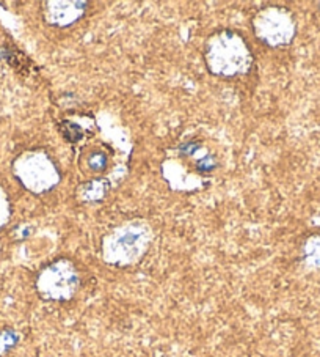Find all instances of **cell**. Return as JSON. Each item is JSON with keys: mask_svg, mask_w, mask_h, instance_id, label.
<instances>
[{"mask_svg": "<svg viewBox=\"0 0 320 357\" xmlns=\"http://www.w3.org/2000/svg\"><path fill=\"white\" fill-rule=\"evenodd\" d=\"M317 10L320 11V2H317Z\"/></svg>", "mask_w": 320, "mask_h": 357, "instance_id": "obj_14", "label": "cell"}, {"mask_svg": "<svg viewBox=\"0 0 320 357\" xmlns=\"http://www.w3.org/2000/svg\"><path fill=\"white\" fill-rule=\"evenodd\" d=\"M21 340L19 332L11 329V328H5L0 331V357H5L8 353H11L17 343Z\"/></svg>", "mask_w": 320, "mask_h": 357, "instance_id": "obj_8", "label": "cell"}, {"mask_svg": "<svg viewBox=\"0 0 320 357\" xmlns=\"http://www.w3.org/2000/svg\"><path fill=\"white\" fill-rule=\"evenodd\" d=\"M301 260L311 271H320V233H314L306 239L301 252Z\"/></svg>", "mask_w": 320, "mask_h": 357, "instance_id": "obj_7", "label": "cell"}, {"mask_svg": "<svg viewBox=\"0 0 320 357\" xmlns=\"http://www.w3.org/2000/svg\"><path fill=\"white\" fill-rule=\"evenodd\" d=\"M150 249V233L137 225H129L106 238L102 245L104 260L116 268L137 264Z\"/></svg>", "mask_w": 320, "mask_h": 357, "instance_id": "obj_2", "label": "cell"}, {"mask_svg": "<svg viewBox=\"0 0 320 357\" xmlns=\"http://www.w3.org/2000/svg\"><path fill=\"white\" fill-rule=\"evenodd\" d=\"M10 219V202L5 190L0 188V229L7 225Z\"/></svg>", "mask_w": 320, "mask_h": 357, "instance_id": "obj_10", "label": "cell"}, {"mask_svg": "<svg viewBox=\"0 0 320 357\" xmlns=\"http://www.w3.org/2000/svg\"><path fill=\"white\" fill-rule=\"evenodd\" d=\"M60 131L63 132L65 139L70 140V142H77L83 137V132L82 129H80L76 123H71V121H63L60 125Z\"/></svg>", "mask_w": 320, "mask_h": 357, "instance_id": "obj_9", "label": "cell"}, {"mask_svg": "<svg viewBox=\"0 0 320 357\" xmlns=\"http://www.w3.org/2000/svg\"><path fill=\"white\" fill-rule=\"evenodd\" d=\"M88 165H90V169H91V170H95V172H101V170L106 169V165H107V158H106V155H102V153H95L93 156H90V159H88Z\"/></svg>", "mask_w": 320, "mask_h": 357, "instance_id": "obj_11", "label": "cell"}, {"mask_svg": "<svg viewBox=\"0 0 320 357\" xmlns=\"http://www.w3.org/2000/svg\"><path fill=\"white\" fill-rule=\"evenodd\" d=\"M51 161L46 156H40L38 153H26L21 158L16 159L15 162V175L19 178V181L27 189L33 190V192H40L54 186L55 180V169L45 170L51 167Z\"/></svg>", "mask_w": 320, "mask_h": 357, "instance_id": "obj_5", "label": "cell"}, {"mask_svg": "<svg viewBox=\"0 0 320 357\" xmlns=\"http://www.w3.org/2000/svg\"><path fill=\"white\" fill-rule=\"evenodd\" d=\"M87 2H46L45 3V20L51 26L65 27L76 22L85 13Z\"/></svg>", "mask_w": 320, "mask_h": 357, "instance_id": "obj_6", "label": "cell"}, {"mask_svg": "<svg viewBox=\"0 0 320 357\" xmlns=\"http://www.w3.org/2000/svg\"><path fill=\"white\" fill-rule=\"evenodd\" d=\"M215 167H217V162H215L214 158H202L196 162V169H198L201 174H209V172H212Z\"/></svg>", "mask_w": 320, "mask_h": 357, "instance_id": "obj_12", "label": "cell"}, {"mask_svg": "<svg viewBox=\"0 0 320 357\" xmlns=\"http://www.w3.org/2000/svg\"><path fill=\"white\" fill-rule=\"evenodd\" d=\"M207 54H225V57H227L220 68V76H237L247 71L251 63L250 47L237 32H220L215 35L209 41Z\"/></svg>", "mask_w": 320, "mask_h": 357, "instance_id": "obj_4", "label": "cell"}, {"mask_svg": "<svg viewBox=\"0 0 320 357\" xmlns=\"http://www.w3.org/2000/svg\"><path fill=\"white\" fill-rule=\"evenodd\" d=\"M198 149H200V145L196 144V142H189V144H184L181 146V153L186 156H192Z\"/></svg>", "mask_w": 320, "mask_h": 357, "instance_id": "obj_13", "label": "cell"}, {"mask_svg": "<svg viewBox=\"0 0 320 357\" xmlns=\"http://www.w3.org/2000/svg\"><path fill=\"white\" fill-rule=\"evenodd\" d=\"M80 285V271L70 258H57L46 264L35 279L36 293L47 303H67L76 296Z\"/></svg>", "mask_w": 320, "mask_h": 357, "instance_id": "obj_1", "label": "cell"}, {"mask_svg": "<svg viewBox=\"0 0 320 357\" xmlns=\"http://www.w3.org/2000/svg\"><path fill=\"white\" fill-rule=\"evenodd\" d=\"M256 35L270 47H285L295 38L297 22L287 8L269 7L255 20Z\"/></svg>", "mask_w": 320, "mask_h": 357, "instance_id": "obj_3", "label": "cell"}]
</instances>
